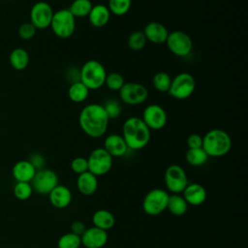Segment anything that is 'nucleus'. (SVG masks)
Instances as JSON below:
<instances>
[{
    "label": "nucleus",
    "mask_w": 248,
    "mask_h": 248,
    "mask_svg": "<svg viewBox=\"0 0 248 248\" xmlns=\"http://www.w3.org/2000/svg\"><path fill=\"white\" fill-rule=\"evenodd\" d=\"M141 119L151 130H162L168 122V114L163 107L158 104H150L146 106L142 112Z\"/></svg>",
    "instance_id": "obj_13"
},
{
    "label": "nucleus",
    "mask_w": 248,
    "mask_h": 248,
    "mask_svg": "<svg viewBox=\"0 0 248 248\" xmlns=\"http://www.w3.org/2000/svg\"><path fill=\"white\" fill-rule=\"evenodd\" d=\"M89 91L90 90L80 80H77L70 84L68 97L73 103H82L88 98Z\"/></svg>",
    "instance_id": "obj_25"
},
{
    "label": "nucleus",
    "mask_w": 248,
    "mask_h": 248,
    "mask_svg": "<svg viewBox=\"0 0 248 248\" xmlns=\"http://www.w3.org/2000/svg\"><path fill=\"white\" fill-rule=\"evenodd\" d=\"M208 158H209L208 155L202 149V147L188 148V150L186 151V154H185V159H186L187 163L193 167H200V166L204 165L206 163V161L208 160Z\"/></svg>",
    "instance_id": "obj_27"
},
{
    "label": "nucleus",
    "mask_w": 248,
    "mask_h": 248,
    "mask_svg": "<svg viewBox=\"0 0 248 248\" xmlns=\"http://www.w3.org/2000/svg\"><path fill=\"white\" fill-rule=\"evenodd\" d=\"M32 182V189L41 195H48L50 191L58 185L56 172L49 169H42L36 171Z\"/></svg>",
    "instance_id": "obj_14"
},
{
    "label": "nucleus",
    "mask_w": 248,
    "mask_h": 248,
    "mask_svg": "<svg viewBox=\"0 0 248 248\" xmlns=\"http://www.w3.org/2000/svg\"><path fill=\"white\" fill-rule=\"evenodd\" d=\"M195 89V78L191 74L183 72L172 78L168 93L176 100H185L192 96Z\"/></svg>",
    "instance_id": "obj_6"
},
{
    "label": "nucleus",
    "mask_w": 248,
    "mask_h": 248,
    "mask_svg": "<svg viewBox=\"0 0 248 248\" xmlns=\"http://www.w3.org/2000/svg\"><path fill=\"white\" fill-rule=\"evenodd\" d=\"M80 245V236L71 232L62 234L57 241L58 248H79Z\"/></svg>",
    "instance_id": "obj_32"
},
{
    "label": "nucleus",
    "mask_w": 248,
    "mask_h": 248,
    "mask_svg": "<svg viewBox=\"0 0 248 248\" xmlns=\"http://www.w3.org/2000/svg\"><path fill=\"white\" fill-rule=\"evenodd\" d=\"M112 161L113 158L103 147H97L87 157L88 171L97 177L105 175L111 170Z\"/></svg>",
    "instance_id": "obj_9"
},
{
    "label": "nucleus",
    "mask_w": 248,
    "mask_h": 248,
    "mask_svg": "<svg viewBox=\"0 0 248 248\" xmlns=\"http://www.w3.org/2000/svg\"><path fill=\"white\" fill-rule=\"evenodd\" d=\"M121 136L129 149L140 150L148 144L151 138V131L141 117L131 116L123 123Z\"/></svg>",
    "instance_id": "obj_2"
},
{
    "label": "nucleus",
    "mask_w": 248,
    "mask_h": 248,
    "mask_svg": "<svg viewBox=\"0 0 248 248\" xmlns=\"http://www.w3.org/2000/svg\"><path fill=\"white\" fill-rule=\"evenodd\" d=\"M86 230V226L82 221H75L71 225V232L77 234V235H81L84 231Z\"/></svg>",
    "instance_id": "obj_40"
},
{
    "label": "nucleus",
    "mask_w": 248,
    "mask_h": 248,
    "mask_svg": "<svg viewBox=\"0 0 248 248\" xmlns=\"http://www.w3.org/2000/svg\"><path fill=\"white\" fill-rule=\"evenodd\" d=\"M188 177L184 169L176 164L170 165L165 171V184L171 194H180L188 185Z\"/></svg>",
    "instance_id": "obj_11"
},
{
    "label": "nucleus",
    "mask_w": 248,
    "mask_h": 248,
    "mask_svg": "<svg viewBox=\"0 0 248 248\" xmlns=\"http://www.w3.org/2000/svg\"><path fill=\"white\" fill-rule=\"evenodd\" d=\"M132 7V0H108V8L111 15L122 16L128 14Z\"/></svg>",
    "instance_id": "obj_30"
},
{
    "label": "nucleus",
    "mask_w": 248,
    "mask_h": 248,
    "mask_svg": "<svg viewBox=\"0 0 248 248\" xmlns=\"http://www.w3.org/2000/svg\"><path fill=\"white\" fill-rule=\"evenodd\" d=\"M36 31L37 29L30 21L24 22L18 28V35L22 40H30L35 36Z\"/></svg>",
    "instance_id": "obj_37"
},
{
    "label": "nucleus",
    "mask_w": 248,
    "mask_h": 248,
    "mask_svg": "<svg viewBox=\"0 0 248 248\" xmlns=\"http://www.w3.org/2000/svg\"><path fill=\"white\" fill-rule=\"evenodd\" d=\"M93 226L104 231H108L113 228L115 224V218L113 214L107 209H98L92 215Z\"/></svg>",
    "instance_id": "obj_23"
},
{
    "label": "nucleus",
    "mask_w": 248,
    "mask_h": 248,
    "mask_svg": "<svg viewBox=\"0 0 248 248\" xmlns=\"http://www.w3.org/2000/svg\"><path fill=\"white\" fill-rule=\"evenodd\" d=\"M71 170H73V172L78 174H81L85 171L88 170V163H87V158L82 157V156H78L76 157L72 160L71 164Z\"/></svg>",
    "instance_id": "obj_36"
},
{
    "label": "nucleus",
    "mask_w": 248,
    "mask_h": 248,
    "mask_svg": "<svg viewBox=\"0 0 248 248\" xmlns=\"http://www.w3.org/2000/svg\"><path fill=\"white\" fill-rule=\"evenodd\" d=\"M182 197L188 205L199 206L202 205L207 197L205 188L199 183H188L182 192Z\"/></svg>",
    "instance_id": "obj_18"
},
{
    "label": "nucleus",
    "mask_w": 248,
    "mask_h": 248,
    "mask_svg": "<svg viewBox=\"0 0 248 248\" xmlns=\"http://www.w3.org/2000/svg\"><path fill=\"white\" fill-rule=\"evenodd\" d=\"M53 14L54 12L47 2H36L30 10V22L37 30L46 29L50 26Z\"/></svg>",
    "instance_id": "obj_12"
},
{
    "label": "nucleus",
    "mask_w": 248,
    "mask_h": 248,
    "mask_svg": "<svg viewBox=\"0 0 248 248\" xmlns=\"http://www.w3.org/2000/svg\"><path fill=\"white\" fill-rule=\"evenodd\" d=\"M167 209L175 216H182L187 212L188 203L179 194H171L169 196Z\"/></svg>",
    "instance_id": "obj_26"
},
{
    "label": "nucleus",
    "mask_w": 248,
    "mask_h": 248,
    "mask_svg": "<svg viewBox=\"0 0 248 248\" xmlns=\"http://www.w3.org/2000/svg\"><path fill=\"white\" fill-rule=\"evenodd\" d=\"M35 168L28 160H21L16 162L13 167V176L17 182H30L35 173Z\"/></svg>",
    "instance_id": "obj_22"
},
{
    "label": "nucleus",
    "mask_w": 248,
    "mask_h": 248,
    "mask_svg": "<svg viewBox=\"0 0 248 248\" xmlns=\"http://www.w3.org/2000/svg\"><path fill=\"white\" fill-rule=\"evenodd\" d=\"M202 147L208 157H223L227 155L232 148V139L225 130L214 128L209 130L202 137Z\"/></svg>",
    "instance_id": "obj_3"
},
{
    "label": "nucleus",
    "mask_w": 248,
    "mask_h": 248,
    "mask_svg": "<svg viewBox=\"0 0 248 248\" xmlns=\"http://www.w3.org/2000/svg\"><path fill=\"white\" fill-rule=\"evenodd\" d=\"M142 32L146 38V41L155 45L165 44L169 35L168 28L158 21L148 22L144 26Z\"/></svg>",
    "instance_id": "obj_16"
},
{
    "label": "nucleus",
    "mask_w": 248,
    "mask_h": 248,
    "mask_svg": "<svg viewBox=\"0 0 248 248\" xmlns=\"http://www.w3.org/2000/svg\"><path fill=\"white\" fill-rule=\"evenodd\" d=\"M28 161L31 163V165L35 168L36 170L44 169V166H45V163H46L45 157L40 153L31 154Z\"/></svg>",
    "instance_id": "obj_38"
},
{
    "label": "nucleus",
    "mask_w": 248,
    "mask_h": 248,
    "mask_svg": "<svg viewBox=\"0 0 248 248\" xmlns=\"http://www.w3.org/2000/svg\"><path fill=\"white\" fill-rule=\"evenodd\" d=\"M109 119L101 104L84 106L78 114V124L82 132L92 139L103 137L108 130Z\"/></svg>",
    "instance_id": "obj_1"
},
{
    "label": "nucleus",
    "mask_w": 248,
    "mask_h": 248,
    "mask_svg": "<svg viewBox=\"0 0 248 248\" xmlns=\"http://www.w3.org/2000/svg\"><path fill=\"white\" fill-rule=\"evenodd\" d=\"M188 148H201L202 146V137L199 134H191L187 138Z\"/></svg>",
    "instance_id": "obj_39"
},
{
    "label": "nucleus",
    "mask_w": 248,
    "mask_h": 248,
    "mask_svg": "<svg viewBox=\"0 0 248 248\" xmlns=\"http://www.w3.org/2000/svg\"><path fill=\"white\" fill-rule=\"evenodd\" d=\"M110 16L111 14L108 6L104 4H96V5H93L87 17L90 24L93 27L102 28L108 23L110 19Z\"/></svg>",
    "instance_id": "obj_20"
},
{
    "label": "nucleus",
    "mask_w": 248,
    "mask_h": 248,
    "mask_svg": "<svg viewBox=\"0 0 248 248\" xmlns=\"http://www.w3.org/2000/svg\"><path fill=\"white\" fill-rule=\"evenodd\" d=\"M49 27L56 37L68 39L76 30V17L68 9L58 10L54 12Z\"/></svg>",
    "instance_id": "obj_5"
},
{
    "label": "nucleus",
    "mask_w": 248,
    "mask_h": 248,
    "mask_svg": "<svg viewBox=\"0 0 248 248\" xmlns=\"http://www.w3.org/2000/svg\"><path fill=\"white\" fill-rule=\"evenodd\" d=\"M98 178L90 171H85L78 174L77 178V187L78 192L83 196H92L98 189Z\"/></svg>",
    "instance_id": "obj_21"
},
{
    "label": "nucleus",
    "mask_w": 248,
    "mask_h": 248,
    "mask_svg": "<svg viewBox=\"0 0 248 248\" xmlns=\"http://www.w3.org/2000/svg\"><path fill=\"white\" fill-rule=\"evenodd\" d=\"M48 199L52 206L58 209L66 208L72 202V192L65 186L58 184L48 194Z\"/></svg>",
    "instance_id": "obj_19"
},
{
    "label": "nucleus",
    "mask_w": 248,
    "mask_h": 248,
    "mask_svg": "<svg viewBox=\"0 0 248 248\" xmlns=\"http://www.w3.org/2000/svg\"><path fill=\"white\" fill-rule=\"evenodd\" d=\"M30 61L29 53L23 47L14 48L9 56V62L12 68L16 71H22L27 68Z\"/></svg>",
    "instance_id": "obj_24"
},
{
    "label": "nucleus",
    "mask_w": 248,
    "mask_h": 248,
    "mask_svg": "<svg viewBox=\"0 0 248 248\" xmlns=\"http://www.w3.org/2000/svg\"><path fill=\"white\" fill-rule=\"evenodd\" d=\"M119 92V98L127 106H138L148 98L147 88L139 82H125Z\"/></svg>",
    "instance_id": "obj_10"
},
{
    "label": "nucleus",
    "mask_w": 248,
    "mask_h": 248,
    "mask_svg": "<svg viewBox=\"0 0 248 248\" xmlns=\"http://www.w3.org/2000/svg\"><path fill=\"white\" fill-rule=\"evenodd\" d=\"M172 78L167 72L160 71L156 73L152 78V85L153 87L161 92V93H168Z\"/></svg>",
    "instance_id": "obj_29"
},
{
    "label": "nucleus",
    "mask_w": 248,
    "mask_h": 248,
    "mask_svg": "<svg viewBox=\"0 0 248 248\" xmlns=\"http://www.w3.org/2000/svg\"><path fill=\"white\" fill-rule=\"evenodd\" d=\"M169 196L170 194L161 188L150 190L146 193L142 201L143 211L150 216L161 214L167 209Z\"/></svg>",
    "instance_id": "obj_7"
},
{
    "label": "nucleus",
    "mask_w": 248,
    "mask_h": 248,
    "mask_svg": "<svg viewBox=\"0 0 248 248\" xmlns=\"http://www.w3.org/2000/svg\"><path fill=\"white\" fill-rule=\"evenodd\" d=\"M169 50L178 57L188 56L193 49V41L191 37L180 30L169 32L167 41L165 43Z\"/></svg>",
    "instance_id": "obj_8"
},
{
    "label": "nucleus",
    "mask_w": 248,
    "mask_h": 248,
    "mask_svg": "<svg viewBox=\"0 0 248 248\" xmlns=\"http://www.w3.org/2000/svg\"><path fill=\"white\" fill-rule=\"evenodd\" d=\"M92 7L93 4L90 0H74L68 10L76 18H80L88 16Z\"/></svg>",
    "instance_id": "obj_28"
},
{
    "label": "nucleus",
    "mask_w": 248,
    "mask_h": 248,
    "mask_svg": "<svg viewBox=\"0 0 248 248\" xmlns=\"http://www.w3.org/2000/svg\"><path fill=\"white\" fill-rule=\"evenodd\" d=\"M103 108L108 117V119H115L118 118L122 113V107L121 104L114 100V99H108L107 100L103 105Z\"/></svg>",
    "instance_id": "obj_34"
},
{
    "label": "nucleus",
    "mask_w": 248,
    "mask_h": 248,
    "mask_svg": "<svg viewBox=\"0 0 248 248\" xmlns=\"http://www.w3.org/2000/svg\"><path fill=\"white\" fill-rule=\"evenodd\" d=\"M103 148L112 158L123 157L129 150L123 137L119 134H109L108 136H107L104 140Z\"/></svg>",
    "instance_id": "obj_17"
},
{
    "label": "nucleus",
    "mask_w": 248,
    "mask_h": 248,
    "mask_svg": "<svg viewBox=\"0 0 248 248\" xmlns=\"http://www.w3.org/2000/svg\"><path fill=\"white\" fill-rule=\"evenodd\" d=\"M108 239V232L94 226L86 228L80 235L81 245L85 248H103L107 244Z\"/></svg>",
    "instance_id": "obj_15"
},
{
    "label": "nucleus",
    "mask_w": 248,
    "mask_h": 248,
    "mask_svg": "<svg viewBox=\"0 0 248 248\" xmlns=\"http://www.w3.org/2000/svg\"><path fill=\"white\" fill-rule=\"evenodd\" d=\"M124 77L118 72H110L107 74L105 85L111 91H119L124 85Z\"/></svg>",
    "instance_id": "obj_33"
},
{
    "label": "nucleus",
    "mask_w": 248,
    "mask_h": 248,
    "mask_svg": "<svg viewBox=\"0 0 248 248\" xmlns=\"http://www.w3.org/2000/svg\"><path fill=\"white\" fill-rule=\"evenodd\" d=\"M78 73L79 80L89 90H97L104 86L108 74L105 66L95 59H90L83 63Z\"/></svg>",
    "instance_id": "obj_4"
},
{
    "label": "nucleus",
    "mask_w": 248,
    "mask_h": 248,
    "mask_svg": "<svg viewBox=\"0 0 248 248\" xmlns=\"http://www.w3.org/2000/svg\"><path fill=\"white\" fill-rule=\"evenodd\" d=\"M32 186L29 184V182H16L14 188V194L15 196L21 201H25L29 199L32 195Z\"/></svg>",
    "instance_id": "obj_35"
},
{
    "label": "nucleus",
    "mask_w": 248,
    "mask_h": 248,
    "mask_svg": "<svg viewBox=\"0 0 248 248\" xmlns=\"http://www.w3.org/2000/svg\"><path fill=\"white\" fill-rule=\"evenodd\" d=\"M146 42V38L142 31H134L129 35L127 39V45L129 48L134 51L141 50L145 46Z\"/></svg>",
    "instance_id": "obj_31"
}]
</instances>
